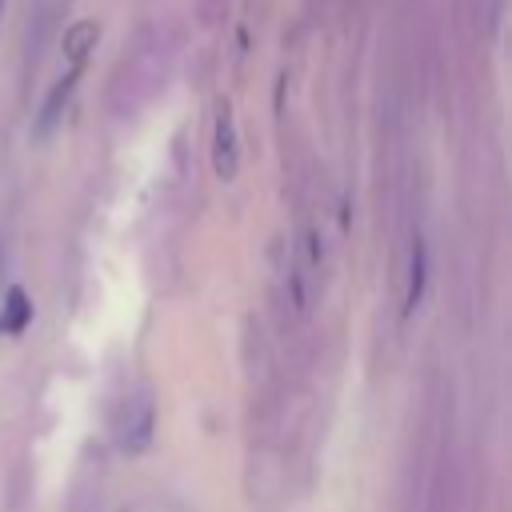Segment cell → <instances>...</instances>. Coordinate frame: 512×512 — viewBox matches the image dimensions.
Masks as SVG:
<instances>
[{
	"mask_svg": "<svg viewBox=\"0 0 512 512\" xmlns=\"http://www.w3.org/2000/svg\"><path fill=\"white\" fill-rule=\"evenodd\" d=\"M0 16H4V0H0Z\"/></svg>",
	"mask_w": 512,
	"mask_h": 512,
	"instance_id": "7",
	"label": "cell"
},
{
	"mask_svg": "<svg viewBox=\"0 0 512 512\" xmlns=\"http://www.w3.org/2000/svg\"><path fill=\"white\" fill-rule=\"evenodd\" d=\"M424 284H428V252H424V240L416 236V240H412V252H408V288H404V312H416V304L424 300Z\"/></svg>",
	"mask_w": 512,
	"mask_h": 512,
	"instance_id": "6",
	"label": "cell"
},
{
	"mask_svg": "<svg viewBox=\"0 0 512 512\" xmlns=\"http://www.w3.org/2000/svg\"><path fill=\"white\" fill-rule=\"evenodd\" d=\"M120 448L128 456L144 452L152 444V432H156V404L148 400V392H136L124 400V416H120Z\"/></svg>",
	"mask_w": 512,
	"mask_h": 512,
	"instance_id": "2",
	"label": "cell"
},
{
	"mask_svg": "<svg viewBox=\"0 0 512 512\" xmlns=\"http://www.w3.org/2000/svg\"><path fill=\"white\" fill-rule=\"evenodd\" d=\"M28 324H32V300H28V292L20 284H12L4 292V304H0V332L4 336H20Z\"/></svg>",
	"mask_w": 512,
	"mask_h": 512,
	"instance_id": "5",
	"label": "cell"
},
{
	"mask_svg": "<svg viewBox=\"0 0 512 512\" xmlns=\"http://www.w3.org/2000/svg\"><path fill=\"white\" fill-rule=\"evenodd\" d=\"M76 80H80V72L68 68V72L48 88V96H44V104H40V112H36V136H40V140H48V136L56 132V124L64 120V108H68V100H72V92H76Z\"/></svg>",
	"mask_w": 512,
	"mask_h": 512,
	"instance_id": "3",
	"label": "cell"
},
{
	"mask_svg": "<svg viewBox=\"0 0 512 512\" xmlns=\"http://www.w3.org/2000/svg\"><path fill=\"white\" fill-rule=\"evenodd\" d=\"M212 168L220 180H236L240 172V132L228 96L216 100V116H212Z\"/></svg>",
	"mask_w": 512,
	"mask_h": 512,
	"instance_id": "1",
	"label": "cell"
},
{
	"mask_svg": "<svg viewBox=\"0 0 512 512\" xmlns=\"http://www.w3.org/2000/svg\"><path fill=\"white\" fill-rule=\"evenodd\" d=\"M96 40H100V24H96V20H76V24L64 32V60H68V68L84 72V60H88V52L96 48Z\"/></svg>",
	"mask_w": 512,
	"mask_h": 512,
	"instance_id": "4",
	"label": "cell"
}]
</instances>
